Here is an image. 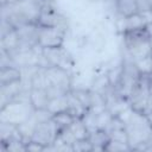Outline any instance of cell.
I'll return each instance as SVG.
<instances>
[{
    "mask_svg": "<svg viewBox=\"0 0 152 152\" xmlns=\"http://www.w3.org/2000/svg\"><path fill=\"white\" fill-rule=\"evenodd\" d=\"M122 36H124V45L126 49L127 58L132 61H137L148 55H152V48L150 43V33L147 31V26L139 30L125 31Z\"/></svg>",
    "mask_w": 152,
    "mask_h": 152,
    "instance_id": "6da1fadb",
    "label": "cell"
},
{
    "mask_svg": "<svg viewBox=\"0 0 152 152\" xmlns=\"http://www.w3.org/2000/svg\"><path fill=\"white\" fill-rule=\"evenodd\" d=\"M33 108L30 102L13 100L0 108V122H8L19 125L26 121L33 113Z\"/></svg>",
    "mask_w": 152,
    "mask_h": 152,
    "instance_id": "7a4b0ae2",
    "label": "cell"
},
{
    "mask_svg": "<svg viewBox=\"0 0 152 152\" xmlns=\"http://www.w3.org/2000/svg\"><path fill=\"white\" fill-rule=\"evenodd\" d=\"M66 31L68 30L63 28V27L39 26L37 45H39L42 49L62 48V46H64V40H65Z\"/></svg>",
    "mask_w": 152,
    "mask_h": 152,
    "instance_id": "3957f363",
    "label": "cell"
},
{
    "mask_svg": "<svg viewBox=\"0 0 152 152\" xmlns=\"http://www.w3.org/2000/svg\"><path fill=\"white\" fill-rule=\"evenodd\" d=\"M57 134H58V129H57L56 125L52 122V120L50 119L48 121L39 122L36 126L31 140L37 141L48 148L50 145H52L55 142Z\"/></svg>",
    "mask_w": 152,
    "mask_h": 152,
    "instance_id": "277c9868",
    "label": "cell"
},
{
    "mask_svg": "<svg viewBox=\"0 0 152 152\" xmlns=\"http://www.w3.org/2000/svg\"><path fill=\"white\" fill-rule=\"evenodd\" d=\"M49 86H53L59 88L64 93H69L71 90V76L68 69L62 66H49L46 68Z\"/></svg>",
    "mask_w": 152,
    "mask_h": 152,
    "instance_id": "5b68a950",
    "label": "cell"
},
{
    "mask_svg": "<svg viewBox=\"0 0 152 152\" xmlns=\"http://www.w3.org/2000/svg\"><path fill=\"white\" fill-rule=\"evenodd\" d=\"M23 80L21 70L19 66L11 64L0 68V87L20 82Z\"/></svg>",
    "mask_w": 152,
    "mask_h": 152,
    "instance_id": "8992f818",
    "label": "cell"
},
{
    "mask_svg": "<svg viewBox=\"0 0 152 152\" xmlns=\"http://www.w3.org/2000/svg\"><path fill=\"white\" fill-rule=\"evenodd\" d=\"M51 97L48 94L46 89H30V103L34 110L39 109H48Z\"/></svg>",
    "mask_w": 152,
    "mask_h": 152,
    "instance_id": "52a82bcc",
    "label": "cell"
},
{
    "mask_svg": "<svg viewBox=\"0 0 152 152\" xmlns=\"http://www.w3.org/2000/svg\"><path fill=\"white\" fill-rule=\"evenodd\" d=\"M20 37L17 28H12L8 32L1 34V50L6 51L7 53H13L20 48Z\"/></svg>",
    "mask_w": 152,
    "mask_h": 152,
    "instance_id": "ba28073f",
    "label": "cell"
},
{
    "mask_svg": "<svg viewBox=\"0 0 152 152\" xmlns=\"http://www.w3.org/2000/svg\"><path fill=\"white\" fill-rule=\"evenodd\" d=\"M115 10L120 17H129L140 12L139 0H114Z\"/></svg>",
    "mask_w": 152,
    "mask_h": 152,
    "instance_id": "9c48e42d",
    "label": "cell"
},
{
    "mask_svg": "<svg viewBox=\"0 0 152 152\" xmlns=\"http://www.w3.org/2000/svg\"><path fill=\"white\" fill-rule=\"evenodd\" d=\"M51 120H52V122L56 125L58 132H61L62 129L70 127V125L76 120V118H75L70 112L63 110V112H58V113L52 114Z\"/></svg>",
    "mask_w": 152,
    "mask_h": 152,
    "instance_id": "30bf717a",
    "label": "cell"
},
{
    "mask_svg": "<svg viewBox=\"0 0 152 152\" xmlns=\"http://www.w3.org/2000/svg\"><path fill=\"white\" fill-rule=\"evenodd\" d=\"M49 86V80H48V74H46V68L38 66L36 72L32 75L31 81H30V87L37 88V89H46Z\"/></svg>",
    "mask_w": 152,
    "mask_h": 152,
    "instance_id": "8fae6325",
    "label": "cell"
},
{
    "mask_svg": "<svg viewBox=\"0 0 152 152\" xmlns=\"http://www.w3.org/2000/svg\"><path fill=\"white\" fill-rule=\"evenodd\" d=\"M70 131L72 132L76 141L77 140H84V139H89L90 135V131L88 129V127L86 126V124L83 122L82 119H76L71 125H70Z\"/></svg>",
    "mask_w": 152,
    "mask_h": 152,
    "instance_id": "7c38bea8",
    "label": "cell"
},
{
    "mask_svg": "<svg viewBox=\"0 0 152 152\" xmlns=\"http://www.w3.org/2000/svg\"><path fill=\"white\" fill-rule=\"evenodd\" d=\"M68 106H69V102H68V94H65V95H62V96L51 99L48 109H49V112H50L51 114H55V113H58V112L68 110Z\"/></svg>",
    "mask_w": 152,
    "mask_h": 152,
    "instance_id": "4fadbf2b",
    "label": "cell"
},
{
    "mask_svg": "<svg viewBox=\"0 0 152 152\" xmlns=\"http://www.w3.org/2000/svg\"><path fill=\"white\" fill-rule=\"evenodd\" d=\"M133 62H134V65H135L139 75L148 76L151 74V71H152V55H148L144 58H140V59H137Z\"/></svg>",
    "mask_w": 152,
    "mask_h": 152,
    "instance_id": "5bb4252c",
    "label": "cell"
},
{
    "mask_svg": "<svg viewBox=\"0 0 152 152\" xmlns=\"http://www.w3.org/2000/svg\"><path fill=\"white\" fill-rule=\"evenodd\" d=\"M104 151H132L131 146L126 142H120V141H115V140H110L107 142L106 147H104Z\"/></svg>",
    "mask_w": 152,
    "mask_h": 152,
    "instance_id": "9a60e30c",
    "label": "cell"
},
{
    "mask_svg": "<svg viewBox=\"0 0 152 152\" xmlns=\"http://www.w3.org/2000/svg\"><path fill=\"white\" fill-rule=\"evenodd\" d=\"M72 150L76 152H86V151H93V144L89 139L84 140H77L72 144Z\"/></svg>",
    "mask_w": 152,
    "mask_h": 152,
    "instance_id": "2e32d148",
    "label": "cell"
},
{
    "mask_svg": "<svg viewBox=\"0 0 152 152\" xmlns=\"http://www.w3.org/2000/svg\"><path fill=\"white\" fill-rule=\"evenodd\" d=\"M25 147H26V151H28V152H42V151L46 150V147L44 145H42L37 141H33V140H30L25 145Z\"/></svg>",
    "mask_w": 152,
    "mask_h": 152,
    "instance_id": "e0dca14e",
    "label": "cell"
},
{
    "mask_svg": "<svg viewBox=\"0 0 152 152\" xmlns=\"http://www.w3.org/2000/svg\"><path fill=\"white\" fill-rule=\"evenodd\" d=\"M151 112H152V95L150 94L148 99H147V102H146V106H145V109L142 112V115H147Z\"/></svg>",
    "mask_w": 152,
    "mask_h": 152,
    "instance_id": "ac0fdd59",
    "label": "cell"
},
{
    "mask_svg": "<svg viewBox=\"0 0 152 152\" xmlns=\"http://www.w3.org/2000/svg\"><path fill=\"white\" fill-rule=\"evenodd\" d=\"M145 118H146V120L148 121V124L151 125V127H152V112L151 113H148L147 115H145Z\"/></svg>",
    "mask_w": 152,
    "mask_h": 152,
    "instance_id": "d6986e66",
    "label": "cell"
},
{
    "mask_svg": "<svg viewBox=\"0 0 152 152\" xmlns=\"http://www.w3.org/2000/svg\"><path fill=\"white\" fill-rule=\"evenodd\" d=\"M148 93L152 95V80H148Z\"/></svg>",
    "mask_w": 152,
    "mask_h": 152,
    "instance_id": "ffe728a7",
    "label": "cell"
},
{
    "mask_svg": "<svg viewBox=\"0 0 152 152\" xmlns=\"http://www.w3.org/2000/svg\"><path fill=\"white\" fill-rule=\"evenodd\" d=\"M148 78H150V80H152V71H151V74L148 75Z\"/></svg>",
    "mask_w": 152,
    "mask_h": 152,
    "instance_id": "44dd1931",
    "label": "cell"
}]
</instances>
